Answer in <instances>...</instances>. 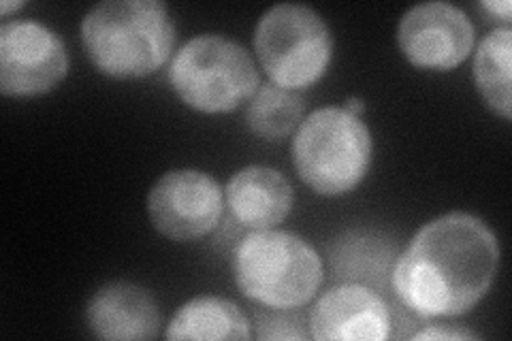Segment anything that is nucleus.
<instances>
[{
	"label": "nucleus",
	"mask_w": 512,
	"mask_h": 341,
	"mask_svg": "<svg viewBox=\"0 0 512 341\" xmlns=\"http://www.w3.org/2000/svg\"><path fill=\"white\" fill-rule=\"evenodd\" d=\"M414 339H453V341H461V339H478V335L470 333L466 329H444V327H440V324H434V327L416 333Z\"/></svg>",
	"instance_id": "nucleus-17"
},
{
	"label": "nucleus",
	"mask_w": 512,
	"mask_h": 341,
	"mask_svg": "<svg viewBox=\"0 0 512 341\" xmlns=\"http://www.w3.org/2000/svg\"><path fill=\"white\" fill-rule=\"evenodd\" d=\"M24 7V3H3L0 5V13L3 15H7L9 11H15V9H22Z\"/></svg>",
	"instance_id": "nucleus-20"
},
{
	"label": "nucleus",
	"mask_w": 512,
	"mask_h": 341,
	"mask_svg": "<svg viewBox=\"0 0 512 341\" xmlns=\"http://www.w3.org/2000/svg\"><path fill=\"white\" fill-rule=\"evenodd\" d=\"M148 214L158 233L175 241L210 235L222 216V188L197 169L165 173L148 194Z\"/></svg>",
	"instance_id": "nucleus-8"
},
{
	"label": "nucleus",
	"mask_w": 512,
	"mask_h": 341,
	"mask_svg": "<svg viewBox=\"0 0 512 341\" xmlns=\"http://www.w3.org/2000/svg\"><path fill=\"white\" fill-rule=\"evenodd\" d=\"M167 339H250V324L239 307L222 297L184 303L165 331Z\"/></svg>",
	"instance_id": "nucleus-13"
},
{
	"label": "nucleus",
	"mask_w": 512,
	"mask_h": 341,
	"mask_svg": "<svg viewBox=\"0 0 512 341\" xmlns=\"http://www.w3.org/2000/svg\"><path fill=\"white\" fill-rule=\"evenodd\" d=\"M402 54L419 69L451 71L474 47V26L451 3H421L404 13L397 28Z\"/></svg>",
	"instance_id": "nucleus-9"
},
{
	"label": "nucleus",
	"mask_w": 512,
	"mask_h": 341,
	"mask_svg": "<svg viewBox=\"0 0 512 341\" xmlns=\"http://www.w3.org/2000/svg\"><path fill=\"white\" fill-rule=\"evenodd\" d=\"M510 64H512V30L498 28L480 41L474 56V81L489 109L500 113L504 120L512 116L510 94Z\"/></svg>",
	"instance_id": "nucleus-14"
},
{
	"label": "nucleus",
	"mask_w": 512,
	"mask_h": 341,
	"mask_svg": "<svg viewBox=\"0 0 512 341\" xmlns=\"http://www.w3.org/2000/svg\"><path fill=\"white\" fill-rule=\"evenodd\" d=\"M480 7L483 9H487L489 13H493V15H498V18H502V20H506V22H510L512 18V5L508 3V0H495V3H480Z\"/></svg>",
	"instance_id": "nucleus-18"
},
{
	"label": "nucleus",
	"mask_w": 512,
	"mask_h": 341,
	"mask_svg": "<svg viewBox=\"0 0 512 341\" xmlns=\"http://www.w3.org/2000/svg\"><path fill=\"white\" fill-rule=\"evenodd\" d=\"M84 47L94 67L118 79H137L163 67L175 45V24L158 0H105L82 20Z\"/></svg>",
	"instance_id": "nucleus-2"
},
{
	"label": "nucleus",
	"mask_w": 512,
	"mask_h": 341,
	"mask_svg": "<svg viewBox=\"0 0 512 341\" xmlns=\"http://www.w3.org/2000/svg\"><path fill=\"white\" fill-rule=\"evenodd\" d=\"M235 284L274 310L306 305L323 282V263L306 239L286 231H254L233 256Z\"/></svg>",
	"instance_id": "nucleus-3"
},
{
	"label": "nucleus",
	"mask_w": 512,
	"mask_h": 341,
	"mask_svg": "<svg viewBox=\"0 0 512 341\" xmlns=\"http://www.w3.org/2000/svg\"><path fill=\"white\" fill-rule=\"evenodd\" d=\"M310 331L318 341H382L391 335V312L374 290L342 284L318 299L310 314Z\"/></svg>",
	"instance_id": "nucleus-10"
},
{
	"label": "nucleus",
	"mask_w": 512,
	"mask_h": 341,
	"mask_svg": "<svg viewBox=\"0 0 512 341\" xmlns=\"http://www.w3.org/2000/svg\"><path fill=\"white\" fill-rule=\"evenodd\" d=\"M259 337L261 339H306L308 331L303 329L299 314H259Z\"/></svg>",
	"instance_id": "nucleus-16"
},
{
	"label": "nucleus",
	"mask_w": 512,
	"mask_h": 341,
	"mask_svg": "<svg viewBox=\"0 0 512 341\" xmlns=\"http://www.w3.org/2000/svg\"><path fill=\"white\" fill-rule=\"evenodd\" d=\"M299 177L314 192L338 197L357 188L372 165L370 128L344 107L312 111L293 141Z\"/></svg>",
	"instance_id": "nucleus-4"
},
{
	"label": "nucleus",
	"mask_w": 512,
	"mask_h": 341,
	"mask_svg": "<svg viewBox=\"0 0 512 341\" xmlns=\"http://www.w3.org/2000/svg\"><path fill=\"white\" fill-rule=\"evenodd\" d=\"M498 265L495 233L480 218L453 211L414 235L395 265L393 288L423 318L459 316L487 295Z\"/></svg>",
	"instance_id": "nucleus-1"
},
{
	"label": "nucleus",
	"mask_w": 512,
	"mask_h": 341,
	"mask_svg": "<svg viewBox=\"0 0 512 341\" xmlns=\"http://www.w3.org/2000/svg\"><path fill=\"white\" fill-rule=\"evenodd\" d=\"M291 182L271 167H246L227 184V203L239 224L254 231L274 229L293 209Z\"/></svg>",
	"instance_id": "nucleus-12"
},
{
	"label": "nucleus",
	"mask_w": 512,
	"mask_h": 341,
	"mask_svg": "<svg viewBox=\"0 0 512 341\" xmlns=\"http://www.w3.org/2000/svg\"><path fill=\"white\" fill-rule=\"evenodd\" d=\"M169 81L184 105L203 113H224L259 90V71L239 43L220 35H201L175 54Z\"/></svg>",
	"instance_id": "nucleus-5"
},
{
	"label": "nucleus",
	"mask_w": 512,
	"mask_h": 341,
	"mask_svg": "<svg viewBox=\"0 0 512 341\" xmlns=\"http://www.w3.org/2000/svg\"><path fill=\"white\" fill-rule=\"evenodd\" d=\"M69 54L52 28L35 20L0 26V90L5 96H39L67 77Z\"/></svg>",
	"instance_id": "nucleus-7"
},
{
	"label": "nucleus",
	"mask_w": 512,
	"mask_h": 341,
	"mask_svg": "<svg viewBox=\"0 0 512 341\" xmlns=\"http://www.w3.org/2000/svg\"><path fill=\"white\" fill-rule=\"evenodd\" d=\"M254 50L276 86L301 90L325 75L333 56V37L312 7L282 3L267 9L256 24Z\"/></svg>",
	"instance_id": "nucleus-6"
},
{
	"label": "nucleus",
	"mask_w": 512,
	"mask_h": 341,
	"mask_svg": "<svg viewBox=\"0 0 512 341\" xmlns=\"http://www.w3.org/2000/svg\"><path fill=\"white\" fill-rule=\"evenodd\" d=\"M88 327L101 339H154L160 312L154 297L128 282L103 286L88 303Z\"/></svg>",
	"instance_id": "nucleus-11"
},
{
	"label": "nucleus",
	"mask_w": 512,
	"mask_h": 341,
	"mask_svg": "<svg viewBox=\"0 0 512 341\" xmlns=\"http://www.w3.org/2000/svg\"><path fill=\"white\" fill-rule=\"evenodd\" d=\"M344 109L350 113V116H361L363 113V109H365V103H363V99H357V96H350V99L346 101V105H344Z\"/></svg>",
	"instance_id": "nucleus-19"
},
{
	"label": "nucleus",
	"mask_w": 512,
	"mask_h": 341,
	"mask_svg": "<svg viewBox=\"0 0 512 341\" xmlns=\"http://www.w3.org/2000/svg\"><path fill=\"white\" fill-rule=\"evenodd\" d=\"M301 113L303 101L293 90L267 84L252 96L248 124L259 137L267 141H280L299 126Z\"/></svg>",
	"instance_id": "nucleus-15"
}]
</instances>
